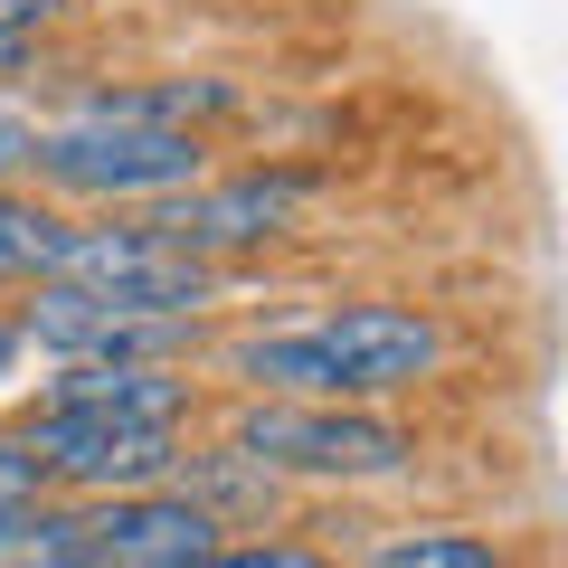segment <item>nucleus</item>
Wrapping results in <instances>:
<instances>
[{
	"mask_svg": "<svg viewBox=\"0 0 568 568\" xmlns=\"http://www.w3.org/2000/svg\"><path fill=\"white\" fill-rule=\"evenodd\" d=\"M0 568H20V559H0Z\"/></svg>",
	"mask_w": 568,
	"mask_h": 568,
	"instance_id": "17",
	"label": "nucleus"
},
{
	"mask_svg": "<svg viewBox=\"0 0 568 568\" xmlns=\"http://www.w3.org/2000/svg\"><path fill=\"white\" fill-rule=\"evenodd\" d=\"M0 493H10V503H48V484H39V465L20 455V436H0Z\"/></svg>",
	"mask_w": 568,
	"mask_h": 568,
	"instance_id": "14",
	"label": "nucleus"
},
{
	"mask_svg": "<svg viewBox=\"0 0 568 568\" xmlns=\"http://www.w3.org/2000/svg\"><path fill=\"white\" fill-rule=\"evenodd\" d=\"M29 181L67 190V200L162 209V200H181L190 181H209V142L200 133H142V123L67 114V123H39V142H29Z\"/></svg>",
	"mask_w": 568,
	"mask_h": 568,
	"instance_id": "3",
	"label": "nucleus"
},
{
	"mask_svg": "<svg viewBox=\"0 0 568 568\" xmlns=\"http://www.w3.org/2000/svg\"><path fill=\"white\" fill-rule=\"evenodd\" d=\"M219 369L246 398H304V407H361L446 369V323L417 304H332L294 332H246L219 351Z\"/></svg>",
	"mask_w": 568,
	"mask_h": 568,
	"instance_id": "1",
	"label": "nucleus"
},
{
	"mask_svg": "<svg viewBox=\"0 0 568 568\" xmlns=\"http://www.w3.org/2000/svg\"><path fill=\"white\" fill-rule=\"evenodd\" d=\"M77 114H95V123H142V133H200V123L237 114V85H227V77H162V85H104V95H85Z\"/></svg>",
	"mask_w": 568,
	"mask_h": 568,
	"instance_id": "9",
	"label": "nucleus"
},
{
	"mask_svg": "<svg viewBox=\"0 0 568 568\" xmlns=\"http://www.w3.org/2000/svg\"><path fill=\"white\" fill-rule=\"evenodd\" d=\"M48 284L95 294V304H123V313H162V323H200V304L219 294V265L162 246L152 227L133 219V227H77Z\"/></svg>",
	"mask_w": 568,
	"mask_h": 568,
	"instance_id": "5",
	"label": "nucleus"
},
{
	"mask_svg": "<svg viewBox=\"0 0 568 568\" xmlns=\"http://www.w3.org/2000/svg\"><path fill=\"white\" fill-rule=\"evenodd\" d=\"M20 342H39L58 369H181L200 351V323H162V313H123L95 294H67V284H29L20 304Z\"/></svg>",
	"mask_w": 568,
	"mask_h": 568,
	"instance_id": "7",
	"label": "nucleus"
},
{
	"mask_svg": "<svg viewBox=\"0 0 568 568\" xmlns=\"http://www.w3.org/2000/svg\"><path fill=\"white\" fill-rule=\"evenodd\" d=\"M67 237H77V219H58L29 190H0V284H48L58 256H67Z\"/></svg>",
	"mask_w": 568,
	"mask_h": 568,
	"instance_id": "10",
	"label": "nucleus"
},
{
	"mask_svg": "<svg viewBox=\"0 0 568 568\" xmlns=\"http://www.w3.org/2000/svg\"><path fill=\"white\" fill-rule=\"evenodd\" d=\"M209 568H332L323 549H304V540H219L209 549Z\"/></svg>",
	"mask_w": 568,
	"mask_h": 568,
	"instance_id": "12",
	"label": "nucleus"
},
{
	"mask_svg": "<svg viewBox=\"0 0 568 568\" xmlns=\"http://www.w3.org/2000/svg\"><path fill=\"white\" fill-rule=\"evenodd\" d=\"M29 530H39V503H10V493H0V559H20Z\"/></svg>",
	"mask_w": 568,
	"mask_h": 568,
	"instance_id": "15",
	"label": "nucleus"
},
{
	"mask_svg": "<svg viewBox=\"0 0 568 568\" xmlns=\"http://www.w3.org/2000/svg\"><path fill=\"white\" fill-rule=\"evenodd\" d=\"M48 10H58V0H48Z\"/></svg>",
	"mask_w": 568,
	"mask_h": 568,
	"instance_id": "18",
	"label": "nucleus"
},
{
	"mask_svg": "<svg viewBox=\"0 0 568 568\" xmlns=\"http://www.w3.org/2000/svg\"><path fill=\"white\" fill-rule=\"evenodd\" d=\"M304 209H313V171H237V181H190L181 200H162L142 227L162 246H181V256L219 265V256H237V246L294 237Z\"/></svg>",
	"mask_w": 568,
	"mask_h": 568,
	"instance_id": "6",
	"label": "nucleus"
},
{
	"mask_svg": "<svg viewBox=\"0 0 568 568\" xmlns=\"http://www.w3.org/2000/svg\"><path fill=\"white\" fill-rule=\"evenodd\" d=\"M361 568H511L484 530H455V521H417V530H379Z\"/></svg>",
	"mask_w": 568,
	"mask_h": 568,
	"instance_id": "11",
	"label": "nucleus"
},
{
	"mask_svg": "<svg viewBox=\"0 0 568 568\" xmlns=\"http://www.w3.org/2000/svg\"><path fill=\"white\" fill-rule=\"evenodd\" d=\"M227 465L294 474V484H388L417 465V436L369 407H304V398H246L227 417Z\"/></svg>",
	"mask_w": 568,
	"mask_h": 568,
	"instance_id": "2",
	"label": "nucleus"
},
{
	"mask_svg": "<svg viewBox=\"0 0 568 568\" xmlns=\"http://www.w3.org/2000/svg\"><path fill=\"white\" fill-rule=\"evenodd\" d=\"M39 398H48V407H85V417L181 426V417H190V398H200V379H190V369H123V361H104V369H58Z\"/></svg>",
	"mask_w": 568,
	"mask_h": 568,
	"instance_id": "8",
	"label": "nucleus"
},
{
	"mask_svg": "<svg viewBox=\"0 0 568 568\" xmlns=\"http://www.w3.org/2000/svg\"><path fill=\"white\" fill-rule=\"evenodd\" d=\"M39 67V29H10L0 20V77H29Z\"/></svg>",
	"mask_w": 568,
	"mask_h": 568,
	"instance_id": "16",
	"label": "nucleus"
},
{
	"mask_svg": "<svg viewBox=\"0 0 568 568\" xmlns=\"http://www.w3.org/2000/svg\"><path fill=\"white\" fill-rule=\"evenodd\" d=\"M20 455L39 465L48 493H85V503H114V493H162L181 474V426H142V417H85V407H20Z\"/></svg>",
	"mask_w": 568,
	"mask_h": 568,
	"instance_id": "4",
	"label": "nucleus"
},
{
	"mask_svg": "<svg viewBox=\"0 0 568 568\" xmlns=\"http://www.w3.org/2000/svg\"><path fill=\"white\" fill-rule=\"evenodd\" d=\"M29 142H39V123L0 104V190H20V171H29Z\"/></svg>",
	"mask_w": 568,
	"mask_h": 568,
	"instance_id": "13",
	"label": "nucleus"
}]
</instances>
